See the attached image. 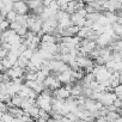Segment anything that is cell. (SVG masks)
<instances>
[{
  "label": "cell",
  "instance_id": "cell-1",
  "mask_svg": "<svg viewBox=\"0 0 122 122\" xmlns=\"http://www.w3.org/2000/svg\"><path fill=\"white\" fill-rule=\"evenodd\" d=\"M117 99V95L115 92H102L101 93V98H99V103L103 107H108V105H112V103Z\"/></svg>",
  "mask_w": 122,
  "mask_h": 122
},
{
  "label": "cell",
  "instance_id": "cell-2",
  "mask_svg": "<svg viewBox=\"0 0 122 122\" xmlns=\"http://www.w3.org/2000/svg\"><path fill=\"white\" fill-rule=\"evenodd\" d=\"M70 97H71V91L66 86H62V87H60V89L53 91V98H55V99L66 101Z\"/></svg>",
  "mask_w": 122,
  "mask_h": 122
},
{
  "label": "cell",
  "instance_id": "cell-3",
  "mask_svg": "<svg viewBox=\"0 0 122 122\" xmlns=\"http://www.w3.org/2000/svg\"><path fill=\"white\" fill-rule=\"evenodd\" d=\"M17 15H28L30 12L28 4L25 1H13V9H12Z\"/></svg>",
  "mask_w": 122,
  "mask_h": 122
},
{
  "label": "cell",
  "instance_id": "cell-4",
  "mask_svg": "<svg viewBox=\"0 0 122 122\" xmlns=\"http://www.w3.org/2000/svg\"><path fill=\"white\" fill-rule=\"evenodd\" d=\"M85 22H86V18L79 16L77 12L71 15V23H72V25L78 26V28H83V26H85Z\"/></svg>",
  "mask_w": 122,
  "mask_h": 122
},
{
  "label": "cell",
  "instance_id": "cell-5",
  "mask_svg": "<svg viewBox=\"0 0 122 122\" xmlns=\"http://www.w3.org/2000/svg\"><path fill=\"white\" fill-rule=\"evenodd\" d=\"M7 112H9L12 117H15V118H20V117L24 116L23 109H22V108H17V107H11V108H9V109H7Z\"/></svg>",
  "mask_w": 122,
  "mask_h": 122
},
{
  "label": "cell",
  "instance_id": "cell-6",
  "mask_svg": "<svg viewBox=\"0 0 122 122\" xmlns=\"http://www.w3.org/2000/svg\"><path fill=\"white\" fill-rule=\"evenodd\" d=\"M92 29L91 28H87V26H83V28H80V30H79V32H78V37L80 38V40H85V38H89V36L92 34Z\"/></svg>",
  "mask_w": 122,
  "mask_h": 122
},
{
  "label": "cell",
  "instance_id": "cell-7",
  "mask_svg": "<svg viewBox=\"0 0 122 122\" xmlns=\"http://www.w3.org/2000/svg\"><path fill=\"white\" fill-rule=\"evenodd\" d=\"M42 19H37L30 28H29V31H31V32H34L35 35H38L41 31H42Z\"/></svg>",
  "mask_w": 122,
  "mask_h": 122
},
{
  "label": "cell",
  "instance_id": "cell-8",
  "mask_svg": "<svg viewBox=\"0 0 122 122\" xmlns=\"http://www.w3.org/2000/svg\"><path fill=\"white\" fill-rule=\"evenodd\" d=\"M29 64H30V61L29 60H26L25 57H23L22 55H19V57H18V60H17V66L19 67V68H22V70H26L28 68V66H29Z\"/></svg>",
  "mask_w": 122,
  "mask_h": 122
},
{
  "label": "cell",
  "instance_id": "cell-9",
  "mask_svg": "<svg viewBox=\"0 0 122 122\" xmlns=\"http://www.w3.org/2000/svg\"><path fill=\"white\" fill-rule=\"evenodd\" d=\"M41 42L42 43H56V37L53 36L51 34H43V36L41 37Z\"/></svg>",
  "mask_w": 122,
  "mask_h": 122
},
{
  "label": "cell",
  "instance_id": "cell-10",
  "mask_svg": "<svg viewBox=\"0 0 122 122\" xmlns=\"http://www.w3.org/2000/svg\"><path fill=\"white\" fill-rule=\"evenodd\" d=\"M111 30H112V32H114L116 36L122 37V23L116 22V23L111 24Z\"/></svg>",
  "mask_w": 122,
  "mask_h": 122
},
{
  "label": "cell",
  "instance_id": "cell-11",
  "mask_svg": "<svg viewBox=\"0 0 122 122\" xmlns=\"http://www.w3.org/2000/svg\"><path fill=\"white\" fill-rule=\"evenodd\" d=\"M28 7L30 10V12H34L36 10H38L40 7L43 6V1H28Z\"/></svg>",
  "mask_w": 122,
  "mask_h": 122
},
{
  "label": "cell",
  "instance_id": "cell-12",
  "mask_svg": "<svg viewBox=\"0 0 122 122\" xmlns=\"http://www.w3.org/2000/svg\"><path fill=\"white\" fill-rule=\"evenodd\" d=\"M24 99H25V98H22L19 95H15V96H12V98H11L12 107L20 108V105H22V103H23V101H24Z\"/></svg>",
  "mask_w": 122,
  "mask_h": 122
},
{
  "label": "cell",
  "instance_id": "cell-13",
  "mask_svg": "<svg viewBox=\"0 0 122 122\" xmlns=\"http://www.w3.org/2000/svg\"><path fill=\"white\" fill-rule=\"evenodd\" d=\"M26 20H28V15H18L16 19V22L22 26H26Z\"/></svg>",
  "mask_w": 122,
  "mask_h": 122
},
{
  "label": "cell",
  "instance_id": "cell-14",
  "mask_svg": "<svg viewBox=\"0 0 122 122\" xmlns=\"http://www.w3.org/2000/svg\"><path fill=\"white\" fill-rule=\"evenodd\" d=\"M17 16H18V15H17V13H16V12H15V11L12 10V11H10V12H9V13L6 15L5 19H6V20H7V22H9V23L11 24V23L16 22V19H17Z\"/></svg>",
  "mask_w": 122,
  "mask_h": 122
},
{
  "label": "cell",
  "instance_id": "cell-15",
  "mask_svg": "<svg viewBox=\"0 0 122 122\" xmlns=\"http://www.w3.org/2000/svg\"><path fill=\"white\" fill-rule=\"evenodd\" d=\"M118 117H121V116H120L117 112H108L107 116H105V118H107L108 122H114V121L117 120Z\"/></svg>",
  "mask_w": 122,
  "mask_h": 122
},
{
  "label": "cell",
  "instance_id": "cell-16",
  "mask_svg": "<svg viewBox=\"0 0 122 122\" xmlns=\"http://www.w3.org/2000/svg\"><path fill=\"white\" fill-rule=\"evenodd\" d=\"M34 54H35V53H34V51H32L31 49H26V50H25L24 53H22L20 55H22L23 57H25L26 60H29V61H30V60L32 59V56H34Z\"/></svg>",
  "mask_w": 122,
  "mask_h": 122
},
{
  "label": "cell",
  "instance_id": "cell-17",
  "mask_svg": "<svg viewBox=\"0 0 122 122\" xmlns=\"http://www.w3.org/2000/svg\"><path fill=\"white\" fill-rule=\"evenodd\" d=\"M38 118H43V120L48 121V120L50 118V115H49V112H47V111L40 109V111H38Z\"/></svg>",
  "mask_w": 122,
  "mask_h": 122
},
{
  "label": "cell",
  "instance_id": "cell-18",
  "mask_svg": "<svg viewBox=\"0 0 122 122\" xmlns=\"http://www.w3.org/2000/svg\"><path fill=\"white\" fill-rule=\"evenodd\" d=\"M1 120H3L4 122H13V121H15V117H12L9 112H5V114L1 115Z\"/></svg>",
  "mask_w": 122,
  "mask_h": 122
},
{
  "label": "cell",
  "instance_id": "cell-19",
  "mask_svg": "<svg viewBox=\"0 0 122 122\" xmlns=\"http://www.w3.org/2000/svg\"><path fill=\"white\" fill-rule=\"evenodd\" d=\"M10 29V23L5 19L1 24H0V31L1 32H4V31H6V30H9Z\"/></svg>",
  "mask_w": 122,
  "mask_h": 122
},
{
  "label": "cell",
  "instance_id": "cell-20",
  "mask_svg": "<svg viewBox=\"0 0 122 122\" xmlns=\"http://www.w3.org/2000/svg\"><path fill=\"white\" fill-rule=\"evenodd\" d=\"M7 54H9V50H6V49L3 48V47H0V60L5 59V57L7 56Z\"/></svg>",
  "mask_w": 122,
  "mask_h": 122
},
{
  "label": "cell",
  "instance_id": "cell-21",
  "mask_svg": "<svg viewBox=\"0 0 122 122\" xmlns=\"http://www.w3.org/2000/svg\"><path fill=\"white\" fill-rule=\"evenodd\" d=\"M114 92L116 93V95H120V93H122V84H120L116 89H114Z\"/></svg>",
  "mask_w": 122,
  "mask_h": 122
},
{
  "label": "cell",
  "instance_id": "cell-22",
  "mask_svg": "<svg viewBox=\"0 0 122 122\" xmlns=\"http://www.w3.org/2000/svg\"><path fill=\"white\" fill-rule=\"evenodd\" d=\"M6 72V68L4 67V65H3V62L0 61V73H5Z\"/></svg>",
  "mask_w": 122,
  "mask_h": 122
},
{
  "label": "cell",
  "instance_id": "cell-23",
  "mask_svg": "<svg viewBox=\"0 0 122 122\" xmlns=\"http://www.w3.org/2000/svg\"><path fill=\"white\" fill-rule=\"evenodd\" d=\"M96 122H108V121H107L105 117H98V118L96 120Z\"/></svg>",
  "mask_w": 122,
  "mask_h": 122
},
{
  "label": "cell",
  "instance_id": "cell-24",
  "mask_svg": "<svg viewBox=\"0 0 122 122\" xmlns=\"http://www.w3.org/2000/svg\"><path fill=\"white\" fill-rule=\"evenodd\" d=\"M4 20H5V17H3L1 15H0V24H1V23H3Z\"/></svg>",
  "mask_w": 122,
  "mask_h": 122
},
{
  "label": "cell",
  "instance_id": "cell-25",
  "mask_svg": "<svg viewBox=\"0 0 122 122\" xmlns=\"http://www.w3.org/2000/svg\"><path fill=\"white\" fill-rule=\"evenodd\" d=\"M47 122H59V121H56V120H54V118H49Z\"/></svg>",
  "mask_w": 122,
  "mask_h": 122
},
{
  "label": "cell",
  "instance_id": "cell-26",
  "mask_svg": "<svg viewBox=\"0 0 122 122\" xmlns=\"http://www.w3.org/2000/svg\"><path fill=\"white\" fill-rule=\"evenodd\" d=\"M117 98H118V99H120V101L122 102V93H120V95H117Z\"/></svg>",
  "mask_w": 122,
  "mask_h": 122
}]
</instances>
